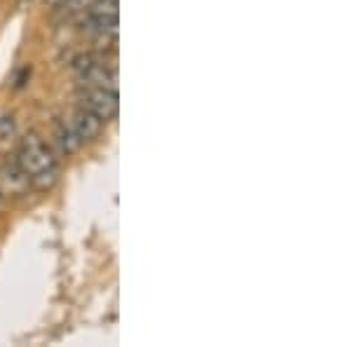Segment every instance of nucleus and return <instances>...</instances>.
<instances>
[{
	"label": "nucleus",
	"instance_id": "nucleus-1",
	"mask_svg": "<svg viewBox=\"0 0 352 347\" xmlns=\"http://www.w3.org/2000/svg\"><path fill=\"white\" fill-rule=\"evenodd\" d=\"M16 164H19L28 176H33L47 167H54L56 162H54L52 150H50L38 136H28V139H24V144H21L19 153H16Z\"/></svg>",
	"mask_w": 352,
	"mask_h": 347
},
{
	"label": "nucleus",
	"instance_id": "nucleus-2",
	"mask_svg": "<svg viewBox=\"0 0 352 347\" xmlns=\"http://www.w3.org/2000/svg\"><path fill=\"white\" fill-rule=\"evenodd\" d=\"M82 104L87 111H92L101 122H109L118 115V94L116 89H106V87H89L82 96Z\"/></svg>",
	"mask_w": 352,
	"mask_h": 347
},
{
	"label": "nucleus",
	"instance_id": "nucleus-3",
	"mask_svg": "<svg viewBox=\"0 0 352 347\" xmlns=\"http://www.w3.org/2000/svg\"><path fill=\"white\" fill-rule=\"evenodd\" d=\"M0 183H3V192H12V195H19L24 192L31 181H28V174L19 164H5L0 169Z\"/></svg>",
	"mask_w": 352,
	"mask_h": 347
},
{
	"label": "nucleus",
	"instance_id": "nucleus-4",
	"mask_svg": "<svg viewBox=\"0 0 352 347\" xmlns=\"http://www.w3.org/2000/svg\"><path fill=\"white\" fill-rule=\"evenodd\" d=\"M101 124H104V122H101L92 111L82 108V111H78L76 115H73L71 127L76 129V134L80 136V141H92V139H96V136H99Z\"/></svg>",
	"mask_w": 352,
	"mask_h": 347
},
{
	"label": "nucleus",
	"instance_id": "nucleus-5",
	"mask_svg": "<svg viewBox=\"0 0 352 347\" xmlns=\"http://www.w3.org/2000/svg\"><path fill=\"white\" fill-rule=\"evenodd\" d=\"M80 80L87 85V87H106V89H116V71H111V68H106L104 64H94L89 66L87 71L80 76Z\"/></svg>",
	"mask_w": 352,
	"mask_h": 347
},
{
	"label": "nucleus",
	"instance_id": "nucleus-6",
	"mask_svg": "<svg viewBox=\"0 0 352 347\" xmlns=\"http://www.w3.org/2000/svg\"><path fill=\"white\" fill-rule=\"evenodd\" d=\"M56 141H59L64 153H76L82 144L80 136L76 134V129H73L71 124H59V127H56Z\"/></svg>",
	"mask_w": 352,
	"mask_h": 347
},
{
	"label": "nucleus",
	"instance_id": "nucleus-7",
	"mask_svg": "<svg viewBox=\"0 0 352 347\" xmlns=\"http://www.w3.org/2000/svg\"><path fill=\"white\" fill-rule=\"evenodd\" d=\"M28 181H31V186L38 188V190H47V188H52L56 181H59V169H56V164H54V167H47V169H43V172L28 176Z\"/></svg>",
	"mask_w": 352,
	"mask_h": 347
},
{
	"label": "nucleus",
	"instance_id": "nucleus-8",
	"mask_svg": "<svg viewBox=\"0 0 352 347\" xmlns=\"http://www.w3.org/2000/svg\"><path fill=\"white\" fill-rule=\"evenodd\" d=\"M14 136V120L12 117H0V139Z\"/></svg>",
	"mask_w": 352,
	"mask_h": 347
},
{
	"label": "nucleus",
	"instance_id": "nucleus-9",
	"mask_svg": "<svg viewBox=\"0 0 352 347\" xmlns=\"http://www.w3.org/2000/svg\"><path fill=\"white\" fill-rule=\"evenodd\" d=\"M45 3H47L50 8H61V5H66V0H45Z\"/></svg>",
	"mask_w": 352,
	"mask_h": 347
},
{
	"label": "nucleus",
	"instance_id": "nucleus-10",
	"mask_svg": "<svg viewBox=\"0 0 352 347\" xmlns=\"http://www.w3.org/2000/svg\"><path fill=\"white\" fill-rule=\"evenodd\" d=\"M3 204H5V192L0 190V207H3Z\"/></svg>",
	"mask_w": 352,
	"mask_h": 347
}]
</instances>
